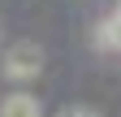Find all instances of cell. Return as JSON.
<instances>
[{
    "instance_id": "cell-1",
    "label": "cell",
    "mask_w": 121,
    "mask_h": 117,
    "mask_svg": "<svg viewBox=\"0 0 121 117\" xmlns=\"http://www.w3.org/2000/svg\"><path fill=\"white\" fill-rule=\"evenodd\" d=\"M39 69H43V48H39V43L17 39V43L4 52V78H13V82H30V78H39Z\"/></svg>"
},
{
    "instance_id": "cell-2",
    "label": "cell",
    "mask_w": 121,
    "mask_h": 117,
    "mask_svg": "<svg viewBox=\"0 0 121 117\" xmlns=\"http://www.w3.org/2000/svg\"><path fill=\"white\" fill-rule=\"evenodd\" d=\"M0 117H39V100L17 91V95H9L4 104H0Z\"/></svg>"
},
{
    "instance_id": "cell-3",
    "label": "cell",
    "mask_w": 121,
    "mask_h": 117,
    "mask_svg": "<svg viewBox=\"0 0 121 117\" xmlns=\"http://www.w3.org/2000/svg\"><path fill=\"white\" fill-rule=\"evenodd\" d=\"M99 35H104V39H99L104 48H112V52H121V13H117L112 22H104V26H99Z\"/></svg>"
},
{
    "instance_id": "cell-4",
    "label": "cell",
    "mask_w": 121,
    "mask_h": 117,
    "mask_svg": "<svg viewBox=\"0 0 121 117\" xmlns=\"http://www.w3.org/2000/svg\"><path fill=\"white\" fill-rule=\"evenodd\" d=\"M60 117H99V113H95V108H82V104H69Z\"/></svg>"
},
{
    "instance_id": "cell-5",
    "label": "cell",
    "mask_w": 121,
    "mask_h": 117,
    "mask_svg": "<svg viewBox=\"0 0 121 117\" xmlns=\"http://www.w3.org/2000/svg\"><path fill=\"white\" fill-rule=\"evenodd\" d=\"M117 13H121V4H117Z\"/></svg>"
}]
</instances>
